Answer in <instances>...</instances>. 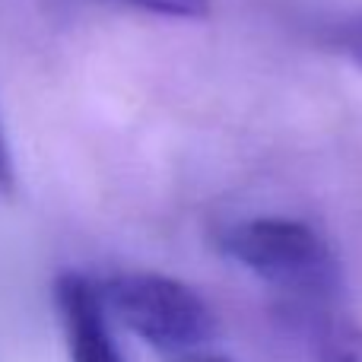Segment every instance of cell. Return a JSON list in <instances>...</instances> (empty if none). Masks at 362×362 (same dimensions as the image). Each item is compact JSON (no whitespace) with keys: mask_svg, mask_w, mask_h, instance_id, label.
I'll return each mask as SVG.
<instances>
[{"mask_svg":"<svg viewBox=\"0 0 362 362\" xmlns=\"http://www.w3.org/2000/svg\"><path fill=\"white\" fill-rule=\"evenodd\" d=\"M312 362H362V327L334 312H312L308 321Z\"/></svg>","mask_w":362,"mask_h":362,"instance_id":"cell-4","label":"cell"},{"mask_svg":"<svg viewBox=\"0 0 362 362\" xmlns=\"http://www.w3.org/2000/svg\"><path fill=\"white\" fill-rule=\"evenodd\" d=\"M337 48L340 54H346L353 64L362 70V16L350 19L346 25H340L337 32Z\"/></svg>","mask_w":362,"mask_h":362,"instance_id":"cell-6","label":"cell"},{"mask_svg":"<svg viewBox=\"0 0 362 362\" xmlns=\"http://www.w3.org/2000/svg\"><path fill=\"white\" fill-rule=\"evenodd\" d=\"M54 302L70 362H124L115 344L112 321L102 308L95 280L74 270L61 274L54 283Z\"/></svg>","mask_w":362,"mask_h":362,"instance_id":"cell-3","label":"cell"},{"mask_svg":"<svg viewBox=\"0 0 362 362\" xmlns=\"http://www.w3.org/2000/svg\"><path fill=\"white\" fill-rule=\"evenodd\" d=\"M115 4L165 19H187V23L210 16V0H115Z\"/></svg>","mask_w":362,"mask_h":362,"instance_id":"cell-5","label":"cell"},{"mask_svg":"<svg viewBox=\"0 0 362 362\" xmlns=\"http://www.w3.org/2000/svg\"><path fill=\"white\" fill-rule=\"evenodd\" d=\"M108 321L121 325L169 356H191L216 331V318L206 299L187 283L153 270H124L95 280Z\"/></svg>","mask_w":362,"mask_h":362,"instance_id":"cell-2","label":"cell"},{"mask_svg":"<svg viewBox=\"0 0 362 362\" xmlns=\"http://www.w3.org/2000/svg\"><path fill=\"white\" fill-rule=\"evenodd\" d=\"M216 245L226 257L242 264L264 283L308 302L334 299L344 286V270L315 226L289 216L238 219L216 232Z\"/></svg>","mask_w":362,"mask_h":362,"instance_id":"cell-1","label":"cell"},{"mask_svg":"<svg viewBox=\"0 0 362 362\" xmlns=\"http://www.w3.org/2000/svg\"><path fill=\"white\" fill-rule=\"evenodd\" d=\"M181 362H232V359L216 356V353H204V350H197V353H191V356H185Z\"/></svg>","mask_w":362,"mask_h":362,"instance_id":"cell-7","label":"cell"}]
</instances>
